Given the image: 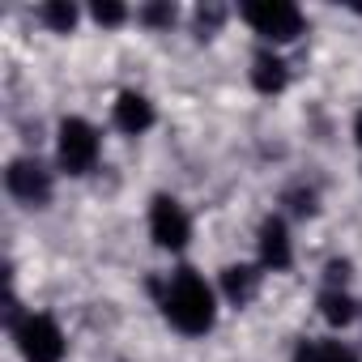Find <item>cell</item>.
Returning a JSON list of instances; mask_svg holds the SVG:
<instances>
[{"label": "cell", "mask_w": 362, "mask_h": 362, "mask_svg": "<svg viewBox=\"0 0 362 362\" xmlns=\"http://www.w3.org/2000/svg\"><path fill=\"white\" fill-rule=\"evenodd\" d=\"M354 136H358V145H362V111H358V119H354Z\"/></svg>", "instance_id": "17"}, {"label": "cell", "mask_w": 362, "mask_h": 362, "mask_svg": "<svg viewBox=\"0 0 362 362\" xmlns=\"http://www.w3.org/2000/svg\"><path fill=\"white\" fill-rule=\"evenodd\" d=\"M39 18H43L56 35H69V30L77 26V5H69V0H47Z\"/></svg>", "instance_id": "13"}, {"label": "cell", "mask_w": 362, "mask_h": 362, "mask_svg": "<svg viewBox=\"0 0 362 362\" xmlns=\"http://www.w3.org/2000/svg\"><path fill=\"white\" fill-rule=\"evenodd\" d=\"M256 290H260V273H256L252 264H230V269H222V294H226L235 307L252 303Z\"/></svg>", "instance_id": "9"}, {"label": "cell", "mask_w": 362, "mask_h": 362, "mask_svg": "<svg viewBox=\"0 0 362 362\" xmlns=\"http://www.w3.org/2000/svg\"><path fill=\"white\" fill-rule=\"evenodd\" d=\"M111 115H115V128L128 132V136H141V132L153 128V103L145 94H136V90H124L115 98V111Z\"/></svg>", "instance_id": "8"}, {"label": "cell", "mask_w": 362, "mask_h": 362, "mask_svg": "<svg viewBox=\"0 0 362 362\" xmlns=\"http://www.w3.org/2000/svg\"><path fill=\"white\" fill-rule=\"evenodd\" d=\"M320 311H324V320H328V324L345 328V324H354V315H358V303H354V298H349L345 290L328 286V290L320 294Z\"/></svg>", "instance_id": "12"}, {"label": "cell", "mask_w": 362, "mask_h": 362, "mask_svg": "<svg viewBox=\"0 0 362 362\" xmlns=\"http://www.w3.org/2000/svg\"><path fill=\"white\" fill-rule=\"evenodd\" d=\"M13 341L26 362H60L64 358V332L52 315H22L13 324Z\"/></svg>", "instance_id": "3"}, {"label": "cell", "mask_w": 362, "mask_h": 362, "mask_svg": "<svg viewBox=\"0 0 362 362\" xmlns=\"http://www.w3.org/2000/svg\"><path fill=\"white\" fill-rule=\"evenodd\" d=\"M162 311L179 332L201 337L218 320V298H214V290L205 286V277L197 269H179V273H170V281L162 290Z\"/></svg>", "instance_id": "1"}, {"label": "cell", "mask_w": 362, "mask_h": 362, "mask_svg": "<svg viewBox=\"0 0 362 362\" xmlns=\"http://www.w3.org/2000/svg\"><path fill=\"white\" fill-rule=\"evenodd\" d=\"M222 18H226V9H222V5H209V9H201V13H197V30H201V39H209V35L222 26Z\"/></svg>", "instance_id": "16"}, {"label": "cell", "mask_w": 362, "mask_h": 362, "mask_svg": "<svg viewBox=\"0 0 362 362\" xmlns=\"http://www.w3.org/2000/svg\"><path fill=\"white\" fill-rule=\"evenodd\" d=\"M56 149H60V166H64L69 175H86V170H94V162H98V132H94V124L69 115V119L60 124V141H56Z\"/></svg>", "instance_id": "4"}, {"label": "cell", "mask_w": 362, "mask_h": 362, "mask_svg": "<svg viewBox=\"0 0 362 362\" xmlns=\"http://www.w3.org/2000/svg\"><path fill=\"white\" fill-rule=\"evenodd\" d=\"M290 260H294V247H290L286 222L281 218H264L260 222V264L269 273H281V269H290Z\"/></svg>", "instance_id": "7"}, {"label": "cell", "mask_w": 362, "mask_h": 362, "mask_svg": "<svg viewBox=\"0 0 362 362\" xmlns=\"http://www.w3.org/2000/svg\"><path fill=\"white\" fill-rule=\"evenodd\" d=\"M243 22L269 43H290L303 35V13L290 0H252V5H243Z\"/></svg>", "instance_id": "2"}, {"label": "cell", "mask_w": 362, "mask_h": 362, "mask_svg": "<svg viewBox=\"0 0 362 362\" xmlns=\"http://www.w3.org/2000/svg\"><path fill=\"white\" fill-rule=\"evenodd\" d=\"M5 188H9L18 201H26V205H43V201L52 197V175H47V166L35 162V158H13L9 170H5Z\"/></svg>", "instance_id": "6"}, {"label": "cell", "mask_w": 362, "mask_h": 362, "mask_svg": "<svg viewBox=\"0 0 362 362\" xmlns=\"http://www.w3.org/2000/svg\"><path fill=\"white\" fill-rule=\"evenodd\" d=\"M286 81H290L286 60H281V56H273V52H260V56H256V64H252V86H256L260 94H281V90H286Z\"/></svg>", "instance_id": "10"}, {"label": "cell", "mask_w": 362, "mask_h": 362, "mask_svg": "<svg viewBox=\"0 0 362 362\" xmlns=\"http://www.w3.org/2000/svg\"><path fill=\"white\" fill-rule=\"evenodd\" d=\"M136 18H141L145 26H170V22H175V5H166V0H162V5H145Z\"/></svg>", "instance_id": "15"}, {"label": "cell", "mask_w": 362, "mask_h": 362, "mask_svg": "<svg viewBox=\"0 0 362 362\" xmlns=\"http://www.w3.org/2000/svg\"><path fill=\"white\" fill-rule=\"evenodd\" d=\"M294 362H358V358L341 341H303L294 349Z\"/></svg>", "instance_id": "11"}, {"label": "cell", "mask_w": 362, "mask_h": 362, "mask_svg": "<svg viewBox=\"0 0 362 362\" xmlns=\"http://www.w3.org/2000/svg\"><path fill=\"white\" fill-rule=\"evenodd\" d=\"M90 18H94L98 26H119V22L128 18V9L119 5V0H98V5L90 9Z\"/></svg>", "instance_id": "14"}, {"label": "cell", "mask_w": 362, "mask_h": 362, "mask_svg": "<svg viewBox=\"0 0 362 362\" xmlns=\"http://www.w3.org/2000/svg\"><path fill=\"white\" fill-rule=\"evenodd\" d=\"M149 235H153L158 247L179 252L192 239V218L184 214V205H179L175 197H153V205H149Z\"/></svg>", "instance_id": "5"}]
</instances>
